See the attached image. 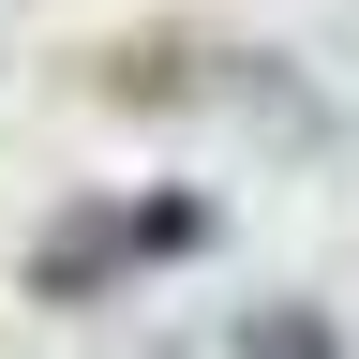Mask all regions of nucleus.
Listing matches in <instances>:
<instances>
[{
	"label": "nucleus",
	"instance_id": "obj_1",
	"mask_svg": "<svg viewBox=\"0 0 359 359\" xmlns=\"http://www.w3.org/2000/svg\"><path fill=\"white\" fill-rule=\"evenodd\" d=\"M165 255H210V195H90L30 240V299H105L120 269H165Z\"/></svg>",
	"mask_w": 359,
	"mask_h": 359
},
{
	"label": "nucleus",
	"instance_id": "obj_2",
	"mask_svg": "<svg viewBox=\"0 0 359 359\" xmlns=\"http://www.w3.org/2000/svg\"><path fill=\"white\" fill-rule=\"evenodd\" d=\"M240 359H330V330H314V314H255Z\"/></svg>",
	"mask_w": 359,
	"mask_h": 359
}]
</instances>
